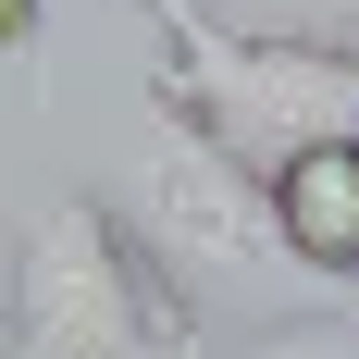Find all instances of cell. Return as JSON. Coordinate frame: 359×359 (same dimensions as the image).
<instances>
[{
  "instance_id": "obj_5",
  "label": "cell",
  "mask_w": 359,
  "mask_h": 359,
  "mask_svg": "<svg viewBox=\"0 0 359 359\" xmlns=\"http://www.w3.org/2000/svg\"><path fill=\"white\" fill-rule=\"evenodd\" d=\"M37 25H50V0H0V62H25Z\"/></svg>"
},
{
  "instance_id": "obj_7",
  "label": "cell",
  "mask_w": 359,
  "mask_h": 359,
  "mask_svg": "<svg viewBox=\"0 0 359 359\" xmlns=\"http://www.w3.org/2000/svg\"><path fill=\"white\" fill-rule=\"evenodd\" d=\"M347 149H359V137H347Z\"/></svg>"
},
{
  "instance_id": "obj_4",
  "label": "cell",
  "mask_w": 359,
  "mask_h": 359,
  "mask_svg": "<svg viewBox=\"0 0 359 359\" xmlns=\"http://www.w3.org/2000/svg\"><path fill=\"white\" fill-rule=\"evenodd\" d=\"M273 248L285 273H323V285H359V149H297L273 174Z\"/></svg>"
},
{
  "instance_id": "obj_1",
  "label": "cell",
  "mask_w": 359,
  "mask_h": 359,
  "mask_svg": "<svg viewBox=\"0 0 359 359\" xmlns=\"http://www.w3.org/2000/svg\"><path fill=\"white\" fill-rule=\"evenodd\" d=\"M0 359H211L198 297L149 260L124 198L62 186L13 223L0 260Z\"/></svg>"
},
{
  "instance_id": "obj_3",
  "label": "cell",
  "mask_w": 359,
  "mask_h": 359,
  "mask_svg": "<svg viewBox=\"0 0 359 359\" xmlns=\"http://www.w3.org/2000/svg\"><path fill=\"white\" fill-rule=\"evenodd\" d=\"M124 223L149 236V260H161L186 297H198V285H248V273L285 260V248H273V186H260L248 161H223L211 137H186L174 111H149Z\"/></svg>"
},
{
  "instance_id": "obj_6",
  "label": "cell",
  "mask_w": 359,
  "mask_h": 359,
  "mask_svg": "<svg viewBox=\"0 0 359 359\" xmlns=\"http://www.w3.org/2000/svg\"><path fill=\"white\" fill-rule=\"evenodd\" d=\"M310 37H347V50H359V0H323V13H310Z\"/></svg>"
},
{
  "instance_id": "obj_2",
  "label": "cell",
  "mask_w": 359,
  "mask_h": 359,
  "mask_svg": "<svg viewBox=\"0 0 359 359\" xmlns=\"http://www.w3.org/2000/svg\"><path fill=\"white\" fill-rule=\"evenodd\" d=\"M161 62H149V111H174L186 137H211L223 161H248L260 186L297 149L359 137V50L310 25H211L198 0H137Z\"/></svg>"
}]
</instances>
